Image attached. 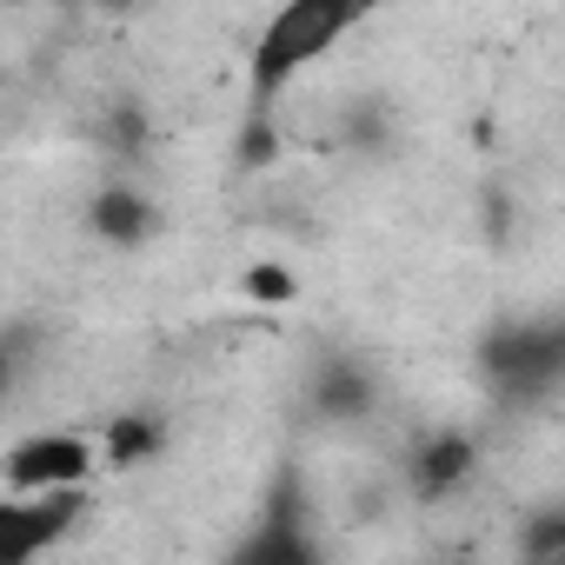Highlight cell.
Returning <instances> with one entry per match:
<instances>
[{
  "label": "cell",
  "mask_w": 565,
  "mask_h": 565,
  "mask_svg": "<svg viewBox=\"0 0 565 565\" xmlns=\"http://www.w3.org/2000/svg\"><path fill=\"white\" fill-rule=\"evenodd\" d=\"M360 21H366L360 0H279V8L253 28L246 61H239L246 120H279L287 87H294L300 74H313Z\"/></svg>",
  "instance_id": "1"
},
{
  "label": "cell",
  "mask_w": 565,
  "mask_h": 565,
  "mask_svg": "<svg viewBox=\"0 0 565 565\" xmlns=\"http://www.w3.org/2000/svg\"><path fill=\"white\" fill-rule=\"evenodd\" d=\"M472 373L499 413H545L565 393V327L552 313H505L479 333Z\"/></svg>",
  "instance_id": "2"
},
{
  "label": "cell",
  "mask_w": 565,
  "mask_h": 565,
  "mask_svg": "<svg viewBox=\"0 0 565 565\" xmlns=\"http://www.w3.org/2000/svg\"><path fill=\"white\" fill-rule=\"evenodd\" d=\"M220 565H333V552L320 539V519H313V499H307L294 466L273 472V486L259 492L253 519L226 539Z\"/></svg>",
  "instance_id": "3"
},
{
  "label": "cell",
  "mask_w": 565,
  "mask_h": 565,
  "mask_svg": "<svg viewBox=\"0 0 565 565\" xmlns=\"http://www.w3.org/2000/svg\"><path fill=\"white\" fill-rule=\"evenodd\" d=\"M100 452L94 433L74 426H28L0 452V492H94Z\"/></svg>",
  "instance_id": "4"
},
{
  "label": "cell",
  "mask_w": 565,
  "mask_h": 565,
  "mask_svg": "<svg viewBox=\"0 0 565 565\" xmlns=\"http://www.w3.org/2000/svg\"><path fill=\"white\" fill-rule=\"evenodd\" d=\"M94 512V492H0V565H47Z\"/></svg>",
  "instance_id": "5"
},
{
  "label": "cell",
  "mask_w": 565,
  "mask_h": 565,
  "mask_svg": "<svg viewBox=\"0 0 565 565\" xmlns=\"http://www.w3.org/2000/svg\"><path fill=\"white\" fill-rule=\"evenodd\" d=\"M307 419L327 426V433H353V426H373L386 413V373L366 360V353H320L307 366Z\"/></svg>",
  "instance_id": "6"
},
{
  "label": "cell",
  "mask_w": 565,
  "mask_h": 565,
  "mask_svg": "<svg viewBox=\"0 0 565 565\" xmlns=\"http://www.w3.org/2000/svg\"><path fill=\"white\" fill-rule=\"evenodd\" d=\"M81 220H87V239L107 246V253H147V246L160 239V226H167L160 193L140 186V180H127V173H107V180L87 193Z\"/></svg>",
  "instance_id": "7"
},
{
  "label": "cell",
  "mask_w": 565,
  "mask_h": 565,
  "mask_svg": "<svg viewBox=\"0 0 565 565\" xmlns=\"http://www.w3.org/2000/svg\"><path fill=\"white\" fill-rule=\"evenodd\" d=\"M479 439L466 433V426H433V433H419L413 446H406V459H399V486L419 499V505H446V499H459L472 479H479Z\"/></svg>",
  "instance_id": "8"
},
{
  "label": "cell",
  "mask_w": 565,
  "mask_h": 565,
  "mask_svg": "<svg viewBox=\"0 0 565 565\" xmlns=\"http://www.w3.org/2000/svg\"><path fill=\"white\" fill-rule=\"evenodd\" d=\"M94 452H100V472H140L167 452V419L160 413H114L100 433H94Z\"/></svg>",
  "instance_id": "9"
},
{
  "label": "cell",
  "mask_w": 565,
  "mask_h": 565,
  "mask_svg": "<svg viewBox=\"0 0 565 565\" xmlns=\"http://www.w3.org/2000/svg\"><path fill=\"white\" fill-rule=\"evenodd\" d=\"M34 366H41V333H34V327H8V320H0V406H14V399L28 393Z\"/></svg>",
  "instance_id": "10"
},
{
  "label": "cell",
  "mask_w": 565,
  "mask_h": 565,
  "mask_svg": "<svg viewBox=\"0 0 565 565\" xmlns=\"http://www.w3.org/2000/svg\"><path fill=\"white\" fill-rule=\"evenodd\" d=\"M239 294H246L253 307H294V300H300V273L279 266V259H259V266L239 273Z\"/></svg>",
  "instance_id": "11"
},
{
  "label": "cell",
  "mask_w": 565,
  "mask_h": 565,
  "mask_svg": "<svg viewBox=\"0 0 565 565\" xmlns=\"http://www.w3.org/2000/svg\"><path fill=\"white\" fill-rule=\"evenodd\" d=\"M419 565H486L479 552H466V545H439V552H426Z\"/></svg>",
  "instance_id": "12"
}]
</instances>
